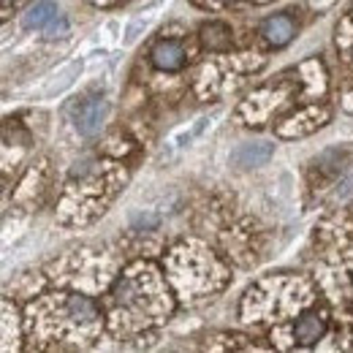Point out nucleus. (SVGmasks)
Listing matches in <instances>:
<instances>
[{
  "label": "nucleus",
  "instance_id": "1",
  "mask_svg": "<svg viewBox=\"0 0 353 353\" xmlns=\"http://www.w3.org/2000/svg\"><path fill=\"white\" fill-rule=\"evenodd\" d=\"M106 112H109V103L103 98H85L71 109V117H74L77 131L92 136V133L101 131V125L106 120Z\"/></svg>",
  "mask_w": 353,
  "mask_h": 353
},
{
  "label": "nucleus",
  "instance_id": "2",
  "mask_svg": "<svg viewBox=\"0 0 353 353\" xmlns=\"http://www.w3.org/2000/svg\"><path fill=\"white\" fill-rule=\"evenodd\" d=\"M272 144H242L231 152V163L239 169H250V166H264L272 158Z\"/></svg>",
  "mask_w": 353,
  "mask_h": 353
},
{
  "label": "nucleus",
  "instance_id": "3",
  "mask_svg": "<svg viewBox=\"0 0 353 353\" xmlns=\"http://www.w3.org/2000/svg\"><path fill=\"white\" fill-rule=\"evenodd\" d=\"M152 63L161 71H176L185 63V52H182V46L176 44V41H161L152 49Z\"/></svg>",
  "mask_w": 353,
  "mask_h": 353
},
{
  "label": "nucleus",
  "instance_id": "4",
  "mask_svg": "<svg viewBox=\"0 0 353 353\" xmlns=\"http://www.w3.org/2000/svg\"><path fill=\"white\" fill-rule=\"evenodd\" d=\"M57 17H60V11L49 0H41V3H36V6L28 8V14L22 17V25L28 30H46Z\"/></svg>",
  "mask_w": 353,
  "mask_h": 353
},
{
  "label": "nucleus",
  "instance_id": "5",
  "mask_svg": "<svg viewBox=\"0 0 353 353\" xmlns=\"http://www.w3.org/2000/svg\"><path fill=\"white\" fill-rule=\"evenodd\" d=\"M323 318L318 312H305L299 321H296V329H294V337L302 343V345H312L323 337Z\"/></svg>",
  "mask_w": 353,
  "mask_h": 353
},
{
  "label": "nucleus",
  "instance_id": "6",
  "mask_svg": "<svg viewBox=\"0 0 353 353\" xmlns=\"http://www.w3.org/2000/svg\"><path fill=\"white\" fill-rule=\"evenodd\" d=\"M261 33H264V39L269 44L283 46V44H288L291 36H294V22H291L288 17H283V14L269 17L264 22V28H261Z\"/></svg>",
  "mask_w": 353,
  "mask_h": 353
},
{
  "label": "nucleus",
  "instance_id": "7",
  "mask_svg": "<svg viewBox=\"0 0 353 353\" xmlns=\"http://www.w3.org/2000/svg\"><path fill=\"white\" fill-rule=\"evenodd\" d=\"M201 44L207 46L210 52L228 49L231 46V30H228V25H223V22H207L201 28Z\"/></svg>",
  "mask_w": 353,
  "mask_h": 353
},
{
  "label": "nucleus",
  "instance_id": "8",
  "mask_svg": "<svg viewBox=\"0 0 353 353\" xmlns=\"http://www.w3.org/2000/svg\"><path fill=\"white\" fill-rule=\"evenodd\" d=\"M63 30H65V19H63V17H57V19L46 28V36H57V33H63Z\"/></svg>",
  "mask_w": 353,
  "mask_h": 353
},
{
  "label": "nucleus",
  "instance_id": "9",
  "mask_svg": "<svg viewBox=\"0 0 353 353\" xmlns=\"http://www.w3.org/2000/svg\"><path fill=\"white\" fill-rule=\"evenodd\" d=\"M3 3H6V6H8V3H11V0H3Z\"/></svg>",
  "mask_w": 353,
  "mask_h": 353
},
{
  "label": "nucleus",
  "instance_id": "10",
  "mask_svg": "<svg viewBox=\"0 0 353 353\" xmlns=\"http://www.w3.org/2000/svg\"><path fill=\"white\" fill-rule=\"evenodd\" d=\"M225 3H236V0H225Z\"/></svg>",
  "mask_w": 353,
  "mask_h": 353
}]
</instances>
